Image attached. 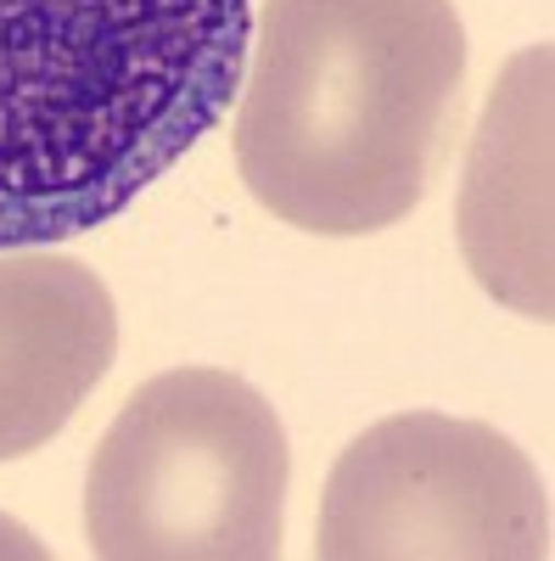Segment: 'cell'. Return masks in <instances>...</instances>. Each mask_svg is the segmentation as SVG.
Instances as JSON below:
<instances>
[{
    "instance_id": "4",
    "label": "cell",
    "mask_w": 555,
    "mask_h": 561,
    "mask_svg": "<svg viewBox=\"0 0 555 561\" xmlns=\"http://www.w3.org/2000/svg\"><path fill=\"white\" fill-rule=\"evenodd\" d=\"M314 550L326 561H544L550 494L488 421L404 410L337 455Z\"/></svg>"
},
{
    "instance_id": "2",
    "label": "cell",
    "mask_w": 555,
    "mask_h": 561,
    "mask_svg": "<svg viewBox=\"0 0 555 561\" xmlns=\"http://www.w3.org/2000/svg\"><path fill=\"white\" fill-rule=\"evenodd\" d=\"M247 51L236 169L258 208L309 237L415 214L466 79L454 0H264Z\"/></svg>"
},
{
    "instance_id": "3",
    "label": "cell",
    "mask_w": 555,
    "mask_h": 561,
    "mask_svg": "<svg viewBox=\"0 0 555 561\" xmlns=\"http://www.w3.org/2000/svg\"><path fill=\"white\" fill-rule=\"evenodd\" d=\"M292 449L275 404L236 370L174 365L124 399L84 478L102 561H275Z\"/></svg>"
},
{
    "instance_id": "5",
    "label": "cell",
    "mask_w": 555,
    "mask_h": 561,
    "mask_svg": "<svg viewBox=\"0 0 555 561\" xmlns=\"http://www.w3.org/2000/svg\"><path fill=\"white\" fill-rule=\"evenodd\" d=\"M118 354L107 280L57 248H0V460L51 444Z\"/></svg>"
},
{
    "instance_id": "1",
    "label": "cell",
    "mask_w": 555,
    "mask_h": 561,
    "mask_svg": "<svg viewBox=\"0 0 555 561\" xmlns=\"http://www.w3.org/2000/svg\"><path fill=\"white\" fill-rule=\"evenodd\" d=\"M253 0H0V248L118 219L224 118Z\"/></svg>"
},
{
    "instance_id": "6",
    "label": "cell",
    "mask_w": 555,
    "mask_h": 561,
    "mask_svg": "<svg viewBox=\"0 0 555 561\" xmlns=\"http://www.w3.org/2000/svg\"><path fill=\"white\" fill-rule=\"evenodd\" d=\"M460 253L477 287L539 325L550 298V45L505 62L460 180Z\"/></svg>"
}]
</instances>
